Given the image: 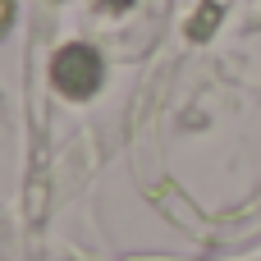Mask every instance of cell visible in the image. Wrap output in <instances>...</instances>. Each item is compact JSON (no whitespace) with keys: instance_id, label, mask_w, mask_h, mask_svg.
Instances as JSON below:
<instances>
[{"instance_id":"1","label":"cell","mask_w":261,"mask_h":261,"mask_svg":"<svg viewBox=\"0 0 261 261\" xmlns=\"http://www.w3.org/2000/svg\"><path fill=\"white\" fill-rule=\"evenodd\" d=\"M50 83L64 92V96H92L101 87V55L92 46H64L50 64Z\"/></svg>"},{"instance_id":"2","label":"cell","mask_w":261,"mask_h":261,"mask_svg":"<svg viewBox=\"0 0 261 261\" xmlns=\"http://www.w3.org/2000/svg\"><path fill=\"white\" fill-rule=\"evenodd\" d=\"M101 5H110V9H124V5H133V0H101Z\"/></svg>"}]
</instances>
